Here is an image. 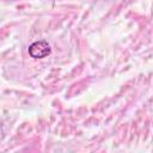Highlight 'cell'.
Returning a JSON list of instances; mask_svg holds the SVG:
<instances>
[{"mask_svg":"<svg viewBox=\"0 0 153 153\" xmlns=\"http://www.w3.org/2000/svg\"><path fill=\"white\" fill-rule=\"evenodd\" d=\"M29 54L33 59H43L50 54V45L47 41H36L29 47Z\"/></svg>","mask_w":153,"mask_h":153,"instance_id":"cell-1","label":"cell"}]
</instances>
